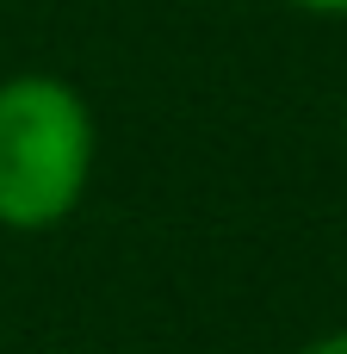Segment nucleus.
Instances as JSON below:
<instances>
[{
  "instance_id": "1",
  "label": "nucleus",
  "mask_w": 347,
  "mask_h": 354,
  "mask_svg": "<svg viewBox=\"0 0 347 354\" xmlns=\"http://www.w3.org/2000/svg\"><path fill=\"white\" fill-rule=\"evenodd\" d=\"M93 174V112L56 75L0 81V224H62Z\"/></svg>"
},
{
  "instance_id": "2",
  "label": "nucleus",
  "mask_w": 347,
  "mask_h": 354,
  "mask_svg": "<svg viewBox=\"0 0 347 354\" xmlns=\"http://www.w3.org/2000/svg\"><path fill=\"white\" fill-rule=\"evenodd\" d=\"M298 12H323V19H341L347 12V0H292Z\"/></svg>"
},
{
  "instance_id": "3",
  "label": "nucleus",
  "mask_w": 347,
  "mask_h": 354,
  "mask_svg": "<svg viewBox=\"0 0 347 354\" xmlns=\"http://www.w3.org/2000/svg\"><path fill=\"white\" fill-rule=\"evenodd\" d=\"M298 354H347V330H335V336H317L310 348H298Z\"/></svg>"
}]
</instances>
